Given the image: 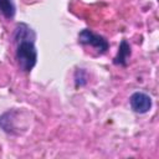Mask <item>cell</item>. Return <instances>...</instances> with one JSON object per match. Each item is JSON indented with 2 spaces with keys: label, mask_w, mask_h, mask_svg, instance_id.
<instances>
[{
  "label": "cell",
  "mask_w": 159,
  "mask_h": 159,
  "mask_svg": "<svg viewBox=\"0 0 159 159\" xmlns=\"http://www.w3.org/2000/svg\"><path fill=\"white\" fill-rule=\"evenodd\" d=\"M35 34L32 30L25 25L20 24L15 31V40L17 43L16 47V60L22 71H30L36 65L37 51L34 45Z\"/></svg>",
  "instance_id": "1"
},
{
  "label": "cell",
  "mask_w": 159,
  "mask_h": 159,
  "mask_svg": "<svg viewBox=\"0 0 159 159\" xmlns=\"http://www.w3.org/2000/svg\"><path fill=\"white\" fill-rule=\"evenodd\" d=\"M78 41L83 45L93 46L99 53L106 52L109 47L108 41L104 37H102V36H99V35H97V34H94V32H92L91 30H87V29L82 30L78 34Z\"/></svg>",
  "instance_id": "2"
},
{
  "label": "cell",
  "mask_w": 159,
  "mask_h": 159,
  "mask_svg": "<svg viewBox=\"0 0 159 159\" xmlns=\"http://www.w3.org/2000/svg\"><path fill=\"white\" fill-rule=\"evenodd\" d=\"M130 106L134 112L137 113H145L152 107V98L143 93V92H135L130 96Z\"/></svg>",
  "instance_id": "3"
},
{
  "label": "cell",
  "mask_w": 159,
  "mask_h": 159,
  "mask_svg": "<svg viewBox=\"0 0 159 159\" xmlns=\"http://www.w3.org/2000/svg\"><path fill=\"white\" fill-rule=\"evenodd\" d=\"M130 55V47L128 45V42L125 40H123L119 45V50L117 56L114 57V63L116 65H125L127 63V58Z\"/></svg>",
  "instance_id": "4"
},
{
  "label": "cell",
  "mask_w": 159,
  "mask_h": 159,
  "mask_svg": "<svg viewBox=\"0 0 159 159\" xmlns=\"http://www.w3.org/2000/svg\"><path fill=\"white\" fill-rule=\"evenodd\" d=\"M0 12L6 17L11 19L15 15V5L12 0H0Z\"/></svg>",
  "instance_id": "5"
}]
</instances>
